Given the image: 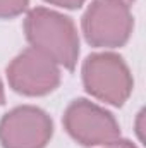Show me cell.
I'll use <instances>...</instances> for the list:
<instances>
[{"label":"cell","mask_w":146,"mask_h":148,"mask_svg":"<svg viewBox=\"0 0 146 148\" xmlns=\"http://www.w3.org/2000/svg\"><path fill=\"white\" fill-rule=\"evenodd\" d=\"M24 35L31 48L50 57L59 67L76 69L79 33L69 16L46 7H35L24 17Z\"/></svg>","instance_id":"obj_1"},{"label":"cell","mask_w":146,"mask_h":148,"mask_svg":"<svg viewBox=\"0 0 146 148\" xmlns=\"http://www.w3.org/2000/svg\"><path fill=\"white\" fill-rule=\"evenodd\" d=\"M88 95L113 107H122L134 90V77L126 60L115 52H96L86 57L81 69Z\"/></svg>","instance_id":"obj_2"},{"label":"cell","mask_w":146,"mask_h":148,"mask_svg":"<svg viewBox=\"0 0 146 148\" xmlns=\"http://www.w3.org/2000/svg\"><path fill=\"white\" fill-rule=\"evenodd\" d=\"M81 29L95 48H120L134 29L131 5L119 0H91L81 17Z\"/></svg>","instance_id":"obj_3"},{"label":"cell","mask_w":146,"mask_h":148,"mask_svg":"<svg viewBox=\"0 0 146 148\" xmlns=\"http://www.w3.org/2000/svg\"><path fill=\"white\" fill-rule=\"evenodd\" d=\"M62 124L81 147H105L120 138V126L113 114L86 98H76L67 105Z\"/></svg>","instance_id":"obj_4"},{"label":"cell","mask_w":146,"mask_h":148,"mask_svg":"<svg viewBox=\"0 0 146 148\" xmlns=\"http://www.w3.org/2000/svg\"><path fill=\"white\" fill-rule=\"evenodd\" d=\"M5 73L9 86L24 97H45L60 84V67L31 47L14 57Z\"/></svg>","instance_id":"obj_5"},{"label":"cell","mask_w":146,"mask_h":148,"mask_svg":"<svg viewBox=\"0 0 146 148\" xmlns=\"http://www.w3.org/2000/svg\"><path fill=\"white\" fill-rule=\"evenodd\" d=\"M52 136V117L35 105L14 107L0 119L2 148H45Z\"/></svg>","instance_id":"obj_6"},{"label":"cell","mask_w":146,"mask_h":148,"mask_svg":"<svg viewBox=\"0 0 146 148\" xmlns=\"http://www.w3.org/2000/svg\"><path fill=\"white\" fill-rule=\"evenodd\" d=\"M29 5V0H0V19L21 16Z\"/></svg>","instance_id":"obj_7"},{"label":"cell","mask_w":146,"mask_h":148,"mask_svg":"<svg viewBox=\"0 0 146 148\" xmlns=\"http://www.w3.org/2000/svg\"><path fill=\"white\" fill-rule=\"evenodd\" d=\"M50 5H57V7H62V9H69V10H74V9H79L86 0H43Z\"/></svg>","instance_id":"obj_8"},{"label":"cell","mask_w":146,"mask_h":148,"mask_svg":"<svg viewBox=\"0 0 146 148\" xmlns=\"http://www.w3.org/2000/svg\"><path fill=\"white\" fill-rule=\"evenodd\" d=\"M103 148H138L132 141H129V140H122V138H119V140H115L113 143H110V145H105Z\"/></svg>","instance_id":"obj_9"},{"label":"cell","mask_w":146,"mask_h":148,"mask_svg":"<svg viewBox=\"0 0 146 148\" xmlns=\"http://www.w3.org/2000/svg\"><path fill=\"white\" fill-rule=\"evenodd\" d=\"M143 117H145V110H141L138 114V121H136V133H138V136H139L141 141H143V124H141Z\"/></svg>","instance_id":"obj_10"},{"label":"cell","mask_w":146,"mask_h":148,"mask_svg":"<svg viewBox=\"0 0 146 148\" xmlns=\"http://www.w3.org/2000/svg\"><path fill=\"white\" fill-rule=\"evenodd\" d=\"M5 103V91H3V84H2V79H0V105Z\"/></svg>","instance_id":"obj_11"},{"label":"cell","mask_w":146,"mask_h":148,"mask_svg":"<svg viewBox=\"0 0 146 148\" xmlns=\"http://www.w3.org/2000/svg\"><path fill=\"white\" fill-rule=\"evenodd\" d=\"M119 2H124V3H127V5H131V3L136 2V0H119Z\"/></svg>","instance_id":"obj_12"}]
</instances>
